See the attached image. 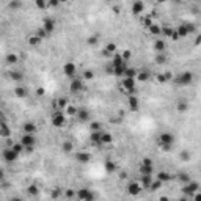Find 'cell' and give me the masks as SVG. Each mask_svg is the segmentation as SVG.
<instances>
[{"label": "cell", "instance_id": "35", "mask_svg": "<svg viewBox=\"0 0 201 201\" xmlns=\"http://www.w3.org/2000/svg\"><path fill=\"white\" fill-rule=\"evenodd\" d=\"M148 77H149V74L146 71H141V72H137V77L135 79H138L140 82H145V80H148Z\"/></svg>", "mask_w": 201, "mask_h": 201}, {"label": "cell", "instance_id": "22", "mask_svg": "<svg viewBox=\"0 0 201 201\" xmlns=\"http://www.w3.org/2000/svg\"><path fill=\"white\" fill-rule=\"evenodd\" d=\"M77 118H79V120H80L82 123H85V121H88V120H90V113L82 108V110H77Z\"/></svg>", "mask_w": 201, "mask_h": 201}, {"label": "cell", "instance_id": "26", "mask_svg": "<svg viewBox=\"0 0 201 201\" xmlns=\"http://www.w3.org/2000/svg\"><path fill=\"white\" fill-rule=\"evenodd\" d=\"M112 141H113V137L110 134H107V132H102V134H101V143L108 145V143H112Z\"/></svg>", "mask_w": 201, "mask_h": 201}, {"label": "cell", "instance_id": "11", "mask_svg": "<svg viewBox=\"0 0 201 201\" xmlns=\"http://www.w3.org/2000/svg\"><path fill=\"white\" fill-rule=\"evenodd\" d=\"M0 137H10V127L6 126V121L0 110Z\"/></svg>", "mask_w": 201, "mask_h": 201}, {"label": "cell", "instance_id": "25", "mask_svg": "<svg viewBox=\"0 0 201 201\" xmlns=\"http://www.w3.org/2000/svg\"><path fill=\"white\" fill-rule=\"evenodd\" d=\"M14 94L17 96V98H25V96H27V88H25V86H16Z\"/></svg>", "mask_w": 201, "mask_h": 201}, {"label": "cell", "instance_id": "3", "mask_svg": "<svg viewBox=\"0 0 201 201\" xmlns=\"http://www.w3.org/2000/svg\"><path fill=\"white\" fill-rule=\"evenodd\" d=\"M76 196L80 201H94V198H96V195L90 189H80L79 192H76Z\"/></svg>", "mask_w": 201, "mask_h": 201}, {"label": "cell", "instance_id": "12", "mask_svg": "<svg viewBox=\"0 0 201 201\" xmlns=\"http://www.w3.org/2000/svg\"><path fill=\"white\" fill-rule=\"evenodd\" d=\"M167 49V43H165V39H162V38H157L156 41H154V50H156L157 53H163V50Z\"/></svg>", "mask_w": 201, "mask_h": 201}, {"label": "cell", "instance_id": "9", "mask_svg": "<svg viewBox=\"0 0 201 201\" xmlns=\"http://www.w3.org/2000/svg\"><path fill=\"white\" fill-rule=\"evenodd\" d=\"M141 189H143V187H141L140 182L134 181V182H130V184L127 185V193H129L130 196H137L141 192Z\"/></svg>", "mask_w": 201, "mask_h": 201}, {"label": "cell", "instance_id": "33", "mask_svg": "<svg viewBox=\"0 0 201 201\" xmlns=\"http://www.w3.org/2000/svg\"><path fill=\"white\" fill-rule=\"evenodd\" d=\"M163 182H160L159 179H153V182H151L149 185V190H159V187H162Z\"/></svg>", "mask_w": 201, "mask_h": 201}, {"label": "cell", "instance_id": "38", "mask_svg": "<svg viewBox=\"0 0 201 201\" xmlns=\"http://www.w3.org/2000/svg\"><path fill=\"white\" fill-rule=\"evenodd\" d=\"M165 61H167V57L163 55V53H157V57H156V63H157V65H163Z\"/></svg>", "mask_w": 201, "mask_h": 201}, {"label": "cell", "instance_id": "30", "mask_svg": "<svg viewBox=\"0 0 201 201\" xmlns=\"http://www.w3.org/2000/svg\"><path fill=\"white\" fill-rule=\"evenodd\" d=\"M101 134H102V130H96V132H91V141H94V143H101Z\"/></svg>", "mask_w": 201, "mask_h": 201}, {"label": "cell", "instance_id": "31", "mask_svg": "<svg viewBox=\"0 0 201 201\" xmlns=\"http://www.w3.org/2000/svg\"><path fill=\"white\" fill-rule=\"evenodd\" d=\"M176 108H177V112H185L187 108H189V104H187L185 101H179V102L176 104Z\"/></svg>", "mask_w": 201, "mask_h": 201}, {"label": "cell", "instance_id": "42", "mask_svg": "<svg viewBox=\"0 0 201 201\" xmlns=\"http://www.w3.org/2000/svg\"><path fill=\"white\" fill-rule=\"evenodd\" d=\"M58 107L63 108V112H65V108L68 107V99L66 98H61V99H58Z\"/></svg>", "mask_w": 201, "mask_h": 201}, {"label": "cell", "instance_id": "59", "mask_svg": "<svg viewBox=\"0 0 201 201\" xmlns=\"http://www.w3.org/2000/svg\"><path fill=\"white\" fill-rule=\"evenodd\" d=\"M11 201H22V200H21V198H13Z\"/></svg>", "mask_w": 201, "mask_h": 201}, {"label": "cell", "instance_id": "20", "mask_svg": "<svg viewBox=\"0 0 201 201\" xmlns=\"http://www.w3.org/2000/svg\"><path fill=\"white\" fill-rule=\"evenodd\" d=\"M61 151L63 153H66V154H69L74 151V145H72V141H63L61 143Z\"/></svg>", "mask_w": 201, "mask_h": 201}, {"label": "cell", "instance_id": "39", "mask_svg": "<svg viewBox=\"0 0 201 201\" xmlns=\"http://www.w3.org/2000/svg\"><path fill=\"white\" fill-rule=\"evenodd\" d=\"M65 113H68V115H77V108L74 105H68L65 108Z\"/></svg>", "mask_w": 201, "mask_h": 201}, {"label": "cell", "instance_id": "40", "mask_svg": "<svg viewBox=\"0 0 201 201\" xmlns=\"http://www.w3.org/2000/svg\"><path fill=\"white\" fill-rule=\"evenodd\" d=\"M27 192H29V195H31V196H36L39 190H38V187H36V185H30L29 189H27Z\"/></svg>", "mask_w": 201, "mask_h": 201}, {"label": "cell", "instance_id": "41", "mask_svg": "<svg viewBox=\"0 0 201 201\" xmlns=\"http://www.w3.org/2000/svg\"><path fill=\"white\" fill-rule=\"evenodd\" d=\"M105 170H107V173H113V171L116 170V165L113 162H107L105 163Z\"/></svg>", "mask_w": 201, "mask_h": 201}, {"label": "cell", "instance_id": "52", "mask_svg": "<svg viewBox=\"0 0 201 201\" xmlns=\"http://www.w3.org/2000/svg\"><path fill=\"white\" fill-rule=\"evenodd\" d=\"M141 163H143V165H153V160H151V159H143Z\"/></svg>", "mask_w": 201, "mask_h": 201}, {"label": "cell", "instance_id": "1", "mask_svg": "<svg viewBox=\"0 0 201 201\" xmlns=\"http://www.w3.org/2000/svg\"><path fill=\"white\" fill-rule=\"evenodd\" d=\"M159 141H160L162 149L170 151L173 143H175V137H173V134H170V132H163V134H160V137H159Z\"/></svg>", "mask_w": 201, "mask_h": 201}, {"label": "cell", "instance_id": "54", "mask_svg": "<svg viewBox=\"0 0 201 201\" xmlns=\"http://www.w3.org/2000/svg\"><path fill=\"white\" fill-rule=\"evenodd\" d=\"M60 193H61V192H60V190H55V192H53V195H52V196H53V198H57V196H58V195H60Z\"/></svg>", "mask_w": 201, "mask_h": 201}, {"label": "cell", "instance_id": "14", "mask_svg": "<svg viewBox=\"0 0 201 201\" xmlns=\"http://www.w3.org/2000/svg\"><path fill=\"white\" fill-rule=\"evenodd\" d=\"M138 171H140V175H141V176H153L154 168H153V165H143V163H140Z\"/></svg>", "mask_w": 201, "mask_h": 201}, {"label": "cell", "instance_id": "8", "mask_svg": "<svg viewBox=\"0 0 201 201\" xmlns=\"http://www.w3.org/2000/svg\"><path fill=\"white\" fill-rule=\"evenodd\" d=\"M76 72H77V68H76V65L74 63H65V65H63V74L65 76H68V77H72V79H74L76 77Z\"/></svg>", "mask_w": 201, "mask_h": 201}, {"label": "cell", "instance_id": "13", "mask_svg": "<svg viewBox=\"0 0 201 201\" xmlns=\"http://www.w3.org/2000/svg\"><path fill=\"white\" fill-rule=\"evenodd\" d=\"M43 30L47 35H50L53 30H55V21H53V19H46L44 21V25H43Z\"/></svg>", "mask_w": 201, "mask_h": 201}, {"label": "cell", "instance_id": "32", "mask_svg": "<svg viewBox=\"0 0 201 201\" xmlns=\"http://www.w3.org/2000/svg\"><path fill=\"white\" fill-rule=\"evenodd\" d=\"M10 77L13 80H16V82H21L22 80V72H19V71H11L10 72Z\"/></svg>", "mask_w": 201, "mask_h": 201}, {"label": "cell", "instance_id": "43", "mask_svg": "<svg viewBox=\"0 0 201 201\" xmlns=\"http://www.w3.org/2000/svg\"><path fill=\"white\" fill-rule=\"evenodd\" d=\"M36 36H38V38H39V39H44V38H46V36H49V35H47V33H46V31H44L43 29H39L38 31H36Z\"/></svg>", "mask_w": 201, "mask_h": 201}, {"label": "cell", "instance_id": "18", "mask_svg": "<svg viewBox=\"0 0 201 201\" xmlns=\"http://www.w3.org/2000/svg\"><path fill=\"white\" fill-rule=\"evenodd\" d=\"M143 10H145L143 2H134L132 3V13H134V14H140V13H143Z\"/></svg>", "mask_w": 201, "mask_h": 201}, {"label": "cell", "instance_id": "47", "mask_svg": "<svg viewBox=\"0 0 201 201\" xmlns=\"http://www.w3.org/2000/svg\"><path fill=\"white\" fill-rule=\"evenodd\" d=\"M91 130H93V132L101 130V124H99V123H91Z\"/></svg>", "mask_w": 201, "mask_h": 201}, {"label": "cell", "instance_id": "48", "mask_svg": "<svg viewBox=\"0 0 201 201\" xmlns=\"http://www.w3.org/2000/svg\"><path fill=\"white\" fill-rule=\"evenodd\" d=\"M65 195L68 196V198H72V196H76V192H74V190H71V189H68V190L65 192Z\"/></svg>", "mask_w": 201, "mask_h": 201}, {"label": "cell", "instance_id": "7", "mask_svg": "<svg viewBox=\"0 0 201 201\" xmlns=\"http://www.w3.org/2000/svg\"><path fill=\"white\" fill-rule=\"evenodd\" d=\"M36 143V138L33 134H24L21 138V145L24 146V148H31V146H35Z\"/></svg>", "mask_w": 201, "mask_h": 201}, {"label": "cell", "instance_id": "17", "mask_svg": "<svg viewBox=\"0 0 201 201\" xmlns=\"http://www.w3.org/2000/svg\"><path fill=\"white\" fill-rule=\"evenodd\" d=\"M127 102H129V108L132 112H137L140 107L138 104V98H135V96H129V99H127Z\"/></svg>", "mask_w": 201, "mask_h": 201}, {"label": "cell", "instance_id": "24", "mask_svg": "<svg viewBox=\"0 0 201 201\" xmlns=\"http://www.w3.org/2000/svg\"><path fill=\"white\" fill-rule=\"evenodd\" d=\"M22 129H24V134H33V132L36 130V126L33 124V123H25Z\"/></svg>", "mask_w": 201, "mask_h": 201}, {"label": "cell", "instance_id": "46", "mask_svg": "<svg viewBox=\"0 0 201 201\" xmlns=\"http://www.w3.org/2000/svg\"><path fill=\"white\" fill-rule=\"evenodd\" d=\"M94 74H93V71H85L83 72V79H93Z\"/></svg>", "mask_w": 201, "mask_h": 201}, {"label": "cell", "instance_id": "29", "mask_svg": "<svg viewBox=\"0 0 201 201\" xmlns=\"http://www.w3.org/2000/svg\"><path fill=\"white\" fill-rule=\"evenodd\" d=\"M156 179H159L160 182H167V181L171 179V176L168 175V173H165V171H160V173H159V175L156 176Z\"/></svg>", "mask_w": 201, "mask_h": 201}, {"label": "cell", "instance_id": "10", "mask_svg": "<svg viewBox=\"0 0 201 201\" xmlns=\"http://www.w3.org/2000/svg\"><path fill=\"white\" fill-rule=\"evenodd\" d=\"M71 91L72 93H79V91L83 90V80L79 79V77H74V79L71 80Z\"/></svg>", "mask_w": 201, "mask_h": 201}, {"label": "cell", "instance_id": "37", "mask_svg": "<svg viewBox=\"0 0 201 201\" xmlns=\"http://www.w3.org/2000/svg\"><path fill=\"white\" fill-rule=\"evenodd\" d=\"M171 33H173V29H170V27H163V29L160 30V35L167 36V38H170Z\"/></svg>", "mask_w": 201, "mask_h": 201}, {"label": "cell", "instance_id": "5", "mask_svg": "<svg viewBox=\"0 0 201 201\" xmlns=\"http://www.w3.org/2000/svg\"><path fill=\"white\" fill-rule=\"evenodd\" d=\"M65 123H66L65 112L58 110V112H55V113L52 115V124L55 126V127H61V126H65Z\"/></svg>", "mask_w": 201, "mask_h": 201}, {"label": "cell", "instance_id": "49", "mask_svg": "<svg viewBox=\"0 0 201 201\" xmlns=\"http://www.w3.org/2000/svg\"><path fill=\"white\" fill-rule=\"evenodd\" d=\"M181 159H182V160H189V159H190V154L187 153V151H184V153H181Z\"/></svg>", "mask_w": 201, "mask_h": 201}, {"label": "cell", "instance_id": "50", "mask_svg": "<svg viewBox=\"0 0 201 201\" xmlns=\"http://www.w3.org/2000/svg\"><path fill=\"white\" fill-rule=\"evenodd\" d=\"M19 6H21V2H10V8H13V10H16Z\"/></svg>", "mask_w": 201, "mask_h": 201}, {"label": "cell", "instance_id": "45", "mask_svg": "<svg viewBox=\"0 0 201 201\" xmlns=\"http://www.w3.org/2000/svg\"><path fill=\"white\" fill-rule=\"evenodd\" d=\"M35 5L38 6V8H41V10H43V8H47V3H46V2H43V0H38V2L35 3Z\"/></svg>", "mask_w": 201, "mask_h": 201}, {"label": "cell", "instance_id": "16", "mask_svg": "<svg viewBox=\"0 0 201 201\" xmlns=\"http://www.w3.org/2000/svg\"><path fill=\"white\" fill-rule=\"evenodd\" d=\"M76 160L79 163H88L91 160V156L88 153H77L76 154Z\"/></svg>", "mask_w": 201, "mask_h": 201}, {"label": "cell", "instance_id": "15", "mask_svg": "<svg viewBox=\"0 0 201 201\" xmlns=\"http://www.w3.org/2000/svg\"><path fill=\"white\" fill-rule=\"evenodd\" d=\"M123 88L127 91H134L135 90V79H126V77H123Z\"/></svg>", "mask_w": 201, "mask_h": 201}, {"label": "cell", "instance_id": "34", "mask_svg": "<svg viewBox=\"0 0 201 201\" xmlns=\"http://www.w3.org/2000/svg\"><path fill=\"white\" fill-rule=\"evenodd\" d=\"M11 149L14 151L16 154H21V153H22V151H24L25 148L21 145V141H19V143H14V145H11Z\"/></svg>", "mask_w": 201, "mask_h": 201}, {"label": "cell", "instance_id": "55", "mask_svg": "<svg viewBox=\"0 0 201 201\" xmlns=\"http://www.w3.org/2000/svg\"><path fill=\"white\" fill-rule=\"evenodd\" d=\"M179 201H192V198L190 196H184V198H181Z\"/></svg>", "mask_w": 201, "mask_h": 201}, {"label": "cell", "instance_id": "58", "mask_svg": "<svg viewBox=\"0 0 201 201\" xmlns=\"http://www.w3.org/2000/svg\"><path fill=\"white\" fill-rule=\"evenodd\" d=\"M160 201H168V198H167V196H162V198H160Z\"/></svg>", "mask_w": 201, "mask_h": 201}, {"label": "cell", "instance_id": "56", "mask_svg": "<svg viewBox=\"0 0 201 201\" xmlns=\"http://www.w3.org/2000/svg\"><path fill=\"white\" fill-rule=\"evenodd\" d=\"M36 93H38V94H44V90L39 88V90H36Z\"/></svg>", "mask_w": 201, "mask_h": 201}, {"label": "cell", "instance_id": "2", "mask_svg": "<svg viewBox=\"0 0 201 201\" xmlns=\"http://www.w3.org/2000/svg\"><path fill=\"white\" fill-rule=\"evenodd\" d=\"M192 80H193V74L192 72H182L175 79V82L181 86H185V85H190Z\"/></svg>", "mask_w": 201, "mask_h": 201}, {"label": "cell", "instance_id": "44", "mask_svg": "<svg viewBox=\"0 0 201 201\" xmlns=\"http://www.w3.org/2000/svg\"><path fill=\"white\" fill-rule=\"evenodd\" d=\"M88 44H90V46L98 44V36H90V38H88Z\"/></svg>", "mask_w": 201, "mask_h": 201}, {"label": "cell", "instance_id": "53", "mask_svg": "<svg viewBox=\"0 0 201 201\" xmlns=\"http://www.w3.org/2000/svg\"><path fill=\"white\" fill-rule=\"evenodd\" d=\"M181 181H184L185 184H187V182H189V181H192V179H190V177L187 176V175H181Z\"/></svg>", "mask_w": 201, "mask_h": 201}, {"label": "cell", "instance_id": "23", "mask_svg": "<svg viewBox=\"0 0 201 201\" xmlns=\"http://www.w3.org/2000/svg\"><path fill=\"white\" fill-rule=\"evenodd\" d=\"M123 77H126V79H135V77H137V69L127 66L126 71H124V76H123Z\"/></svg>", "mask_w": 201, "mask_h": 201}, {"label": "cell", "instance_id": "28", "mask_svg": "<svg viewBox=\"0 0 201 201\" xmlns=\"http://www.w3.org/2000/svg\"><path fill=\"white\" fill-rule=\"evenodd\" d=\"M148 30H149V33L151 35H154V36H157V35H160V27L159 25H156V24H151L149 27H148Z\"/></svg>", "mask_w": 201, "mask_h": 201}, {"label": "cell", "instance_id": "4", "mask_svg": "<svg viewBox=\"0 0 201 201\" xmlns=\"http://www.w3.org/2000/svg\"><path fill=\"white\" fill-rule=\"evenodd\" d=\"M198 189H200L198 182H195V181H189V182H187V184L184 185L182 192H184V195H185V196H190V198H192V195H195L196 192H198Z\"/></svg>", "mask_w": 201, "mask_h": 201}, {"label": "cell", "instance_id": "51", "mask_svg": "<svg viewBox=\"0 0 201 201\" xmlns=\"http://www.w3.org/2000/svg\"><path fill=\"white\" fill-rule=\"evenodd\" d=\"M192 201H201V195H200V192H196L195 195H192Z\"/></svg>", "mask_w": 201, "mask_h": 201}, {"label": "cell", "instance_id": "6", "mask_svg": "<svg viewBox=\"0 0 201 201\" xmlns=\"http://www.w3.org/2000/svg\"><path fill=\"white\" fill-rule=\"evenodd\" d=\"M2 156H3V160H5V162H10V163H13L14 160H17L19 154H16V153H14V151H13L11 148H5V149H3V153H2Z\"/></svg>", "mask_w": 201, "mask_h": 201}, {"label": "cell", "instance_id": "27", "mask_svg": "<svg viewBox=\"0 0 201 201\" xmlns=\"http://www.w3.org/2000/svg\"><path fill=\"white\" fill-rule=\"evenodd\" d=\"M5 60H6V63H8V65H16V63L19 61V57H17L16 53H8Z\"/></svg>", "mask_w": 201, "mask_h": 201}, {"label": "cell", "instance_id": "36", "mask_svg": "<svg viewBox=\"0 0 201 201\" xmlns=\"http://www.w3.org/2000/svg\"><path fill=\"white\" fill-rule=\"evenodd\" d=\"M39 43H41V39L36 35H33V36H30V38H29V44L30 46H38Z\"/></svg>", "mask_w": 201, "mask_h": 201}, {"label": "cell", "instance_id": "21", "mask_svg": "<svg viewBox=\"0 0 201 201\" xmlns=\"http://www.w3.org/2000/svg\"><path fill=\"white\" fill-rule=\"evenodd\" d=\"M151 182H153V176H141V179H140V184L143 189H149Z\"/></svg>", "mask_w": 201, "mask_h": 201}, {"label": "cell", "instance_id": "57", "mask_svg": "<svg viewBox=\"0 0 201 201\" xmlns=\"http://www.w3.org/2000/svg\"><path fill=\"white\" fill-rule=\"evenodd\" d=\"M3 175H5V173H3V170H0V179H3Z\"/></svg>", "mask_w": 201, "mask_h": 201}, {"label": "cell", "instance_id": "19", "mask_svg": "<svg viewBox=\"0 0 201 201\" xmlns=\"http://www.w3.org/2000/svg\"><path fill=\"white\" fill-rule=\"evenodd\" d=\"M176 33L179 35V38H184V36L189 35V24H182L176 29Z\"/></svg>", "mask_w": 201, "mask_h": 201}]
</instances>
